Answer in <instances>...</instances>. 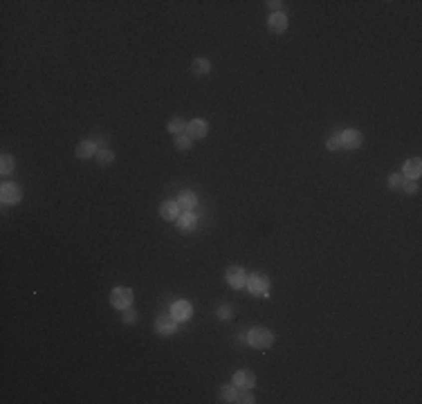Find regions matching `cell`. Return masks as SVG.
I'll list each match as a JSON object with an SVG mask.
<instances>
[{
  "label": "cell",
  "instance_id": "3",
  "mask_svg": "<svg viewBox=\"0 0 422 404\" xmlns=\"http://www.w3.org/2000/svg\"><path fill=\"white\" fill-rule=\"evenodd\" d=\"M247 290L254 296H267L269 294V278L263 274H251L247 278Z\"/></svg>",
  "mask_w": 422,
  "mask_h": 404
},
{
  "label": "cell",
  "instance_id": "14",
  "mask_svg": "<svg viewBox=\"0 0 422 404\" xmlns=\"http://www.w3.org/2000/svg\"><path fill=\"white\" fill-rule=\"evenodd\" d=\"M198 204V198H196V193L193 191H182L180 193V198H178V206H180V211H193V206Z\"/></svg>",
  "mask_w": 422,
  "mask_h": 404
},
{
  "label": "cell",
  "instance_id": "9",
  "mask_svg": "<svg viewBox=\"0 0 422 404\" xmlns=\"http://www.w3.org/2000/svg\"><path fill=\"white\" fill-rule=\"evenodd\" d=\"M187 133L191 139H202L209 133V124H207V119H191L187 124Z\"/></svg>",
  "mask_w": 422,
  "mask_h": 404
},
{
  "label": "cell",
  "instance_id": "4",
  "mask_svg": "<svg viewBox=\"0 0 422 404\" xmlns=\"http://www.w3.org/2000/svg\"><path fill=\"white\" fill-rule=\"evenodd\" d=\"M0 200H2L4 204H18V202L22 200L20 187L13 182H4L2 187H0Z\"/></svg>",
  "mask_w": 422,
  "mask_h": 404
},
{
  "label": "cell",
  "instance_id": "2",
  "mask_svg": "<svg viewBox=\"0 0 422 404\" xmlns=\"http://www.w3.org/2000/svg\"><path fill=\"white\" fill-rule=\"evenodd\" d=\"M110 303L117 310H128L133 303V290L130 287H115L110 292Z\"/></svg>",
  "mask_w": 422,
  "mask_h": 404
},
{
  "label": "cell",
  "instance_id": "1",
  "mask_svg": "<svg viewBox=\"0 0 422 404\" xmlns=\"http://www.w3.org/2000/svg\"><path fill=\"white\" fill-rule=\"evenodd\" d=\"M247 341H249V346H254V348L265 350V348H269V346L274 344V335H272V330L258 326V328H251V330H249Z\"/></svg>",
  "mask_w": 422,
  "mask_h": 404
},
{
  "label": "cell",
  "instance_id": "18",
  "mask_svg": "<svg viewBox=\"0 0 422 404\" xmlns=\"http://www.w3.org/2000/svg\"><path fill=\"white\" fill-rule=\"evenodd\" d=\"M191 142L193 139L189 137V133L175 135V148H180V151H189V148H191Z\"/></svg>",
  "mask_w": 422,
  "mask_h": 404
},
{
  "label": "cell",
  "instance_id": "11",
  "mask_svg": "<svg viewBox=\"0 0 422 404\" xmlns=\"http://www.w3.org/2000/svg\"><path fill=\"white\" fill-rule=\"evenodd\" d=\"M171 314H173L178 321H187V319H191L193 308L187 301H178V303H173V308H171Z\"/></svg>",
  "mask_w": 422,
  "mask_h": 404
},
{
  "label": "cell",
  "instance_id": "20",
  "mask_svg": "<svg viewBox=\"0 0 422 404\" xmlns=\"http://www.w3.org/2000/svg\"><path fill=\"white\" fill-rule=\"evenodd\" d=\"M233 400H236V386H222L220 389V402H233Z\"/></svg>",
  "mask_w": 422,
  "mask_h": 404
},
{
  "label": "cell",
  "instance_id": "29",
  "mask_svg": "<svg viewBox=\"0 0 422 404\" xmlns=\"http://www.w3.org/2000/svg\"><path fill=\"white\" fill-rule=\"evenodd\" d=\"M281 4H283V2H278V0H272V2H267V7H269V9H274V13H278Z\"/></svg>",
  "mask_w": 422,
  "mask_h": 404
},
{
  "label": "cell",
  "instance_id": "22",
  "mask_svg": "<svg viewBox=\"0 0 422 404\" xmlns=\"http://www.w3.org/2000/svg\"><path fill=\"white\" fill-rule=\"evenodd\" d=\"M233 402L251 404V402H254V395L249 393V389H240V393H236V400H233Z\"/></svg>",
  "mask_w": 422,
  "mask_h": 404
},
{
  "label": "cell",
  "instance_id": "10",
  "mask_svg": "<svg viewBox=\"0 0 422 404\" xmlns=\"http://www.w3.org/2000/svg\"><path fill=\"white\" fill-rule=\"evenodd\" d=\"M160 215H162V220H166V222H175L178 215H180L178 202H175V200H164V202H162V206H160Z\"/></svg>",
  "mask_w": 422,
  "mask_h": 404
},
{
  "label": "cell",
  "instance_id": "25",
  "mask_svg": "<svg viewBox=\"0 0 422 404\" xmlns=\"http://www.w3.org/2000/svg\"><path fill=\"white\" fill-rule=\"evenodd\" d=\"M402 182H404V178L400 173H391L389 175V187L391 189H402Z\"/></svg>",
  "mask_w": 422,
  "mask_h": 404
},
{
  "label": "cell",
  "instance_id": "26",
  "mask_svg": "<svg viewBox=\"0 0 422 404\" xmlns=\"http://www.w3.org/2000/svg\"><path fill=\"white\" fill-rule=\"evenodd\" d=\"M402 191L404 193H416L418 191L416 180H404V182H402Z\"/></svg>",
  "mask_w": 422,
  "mask_h": 404
},
{
  "label": "cell",
  "instance_id": "12",
  "mask_svg": "<svg viewBox=\"0 0 422 404\" xmlns=\"http://www.w3.org/2000/svg\"><path fill=\"white\" fill-rule=\"evenodd\" d=\"M267 25H269V29H272L274 34H283V31L287 29V16L283 11L272 13V16H269V20H267Z\"/></svg>",
  "mask_w": 422,
  "mask_h": 404
},
{
  "label": "cell",
  "instance_id": "8",
  "mask_svg": "<svg viewBox=\"0 0 422 404\" xmlns=\"http://www.w3.org/2000/svg\"><path fill=\"white\" fill-rule=\"evenodd\" d=\"M224 278H227V283L231 287H236V290H240V287L247 285V274L242 267H229L227 274H224Z\"/></svg>",
  "mask_w": 422,
  "mask_h": 404
},
{
  "label": "cell",
  "instance_id": "15",
  "mask_svg": "<svg viewBox=\"0 0 422 404\" xmlns=\"http://www.w3.org/2000/svg\"><path fill=\"white\" fill-rule=\"evenodd\" d=\"M97 155V146H94L90 139H83V142H79V146H76V157H81V160H88V157Z\"/></svg>",
  "mask_w": 422,
  "mask_h": 404
},
{
  "label": "cell",
  "instance_id": "19",
  "mask_svg": "<svg viewBox=\"0 0 422 404\" xmlns=\"http://www.w3.org/2000/svg\"><path fill=\"white\" fill-rule=\"evenodd\" d=\"M11 171H13V157L9 153H2V157H0V173L7 175Z\"/></svg>",
  "mask_w": 422,
  "mask_h": 404
},
{
  "label": "cell",
  "instance_id": "23",
  "mask_svg": "<svg viewBox=\"0 0 422 404\" xmlns=\"http://www.w3.org/2000/svg\"><path fill=\"white\" fill-rule=\"evenodd\" d=\"M193 224H196V218H193L191 211H187V213H184L182 218H180V227H182L184 231H187V229H191Z\"/></svg>",
  "mask_w": 422,
  "mask_h": 404
},
{
  "label": "cell",
  "instance_id": "21",
  "mask_svg": "<svg viewBox=\"0 0 422 404\" xmlns=\"http://www.w3.org/2000/svg\"><path fill=\"white\" fill-rule=\"evenodd\" d=\"M187 130V124H184V119H180V117H173V119L169 121V133L173 135H180Z\"/></svg>",
  "mask_w": 422,
  "mask_h": 404
},
{
  "label": "cell",
  "instance_id": "7",
  "mask_svg": "<svg viewBox=\"0 0 422 404\" xmlns=\"http://www.w3.org/2000/svg\"><path fill=\"white\" fill-rule=\"evenodd\" d=\"M236 389H254L256 386V375L251 371H236L231 377Z\"/></svg>",
  "mask_w": 422,
  "mask_h": 404
},
{
  "label": "cell",
  "instance_id": "28",
  "mask_svg": "<svg viewBox=\"0 0 422 404\" xmlns=\"http://www.w3.org/2000/svg\"><path fill=\"white\" fill-rule=\"evenodd\" d=\"M124 321H126V323H135V321H137V314L128 310V312H124Z\"/></svg>",
  "mask_w": 422,
  "mask_h": 404
},
{
  "label": "cell",
  "instance_id": "24",
  "mask_svg": "<svg viewBox=\"0 0 422 404\" xmlns=\"http://www.w3.org/2000/svg\"><path fill=\"white\" fill-rule=\"evenodd\" d=\"M326 146H328V151H339V148H344V146H341V137H339V135H330V137H328V142H326Z\"/></svg>",
  "mask_w": 422,
  "mask_h": 404
},
{
  "label": "cell",
  "instance_id": "17",
  "mask_svg": "<svg viewBox=\"0 0 422 404\" xmlns=\"http://www.w3.org/2000/svg\"><path fill=\"white\" fill-rule=\"evenodd\" d=\"M97 160L101 166H110L112 162H115V153H112L110 148H101V151H97Z\"/></svg>",
  "mask_w": 422,
  "mask_h": 404
},
{
  "label": "cell",
  "instance_id": "6",
  "mask_svg": "<svg viewBox=\"0 0 422 404\" xmlns=\"http://www.w3.org/2000/svg\"><path fill=\"white\" fill-rule=\"evenodd\" d=\"M339 137H341V146L348 148V151L359 148V146H362V142H364L362 133H359V130H355V128H346L344 133L339 135Z\"/></svg>",
  "mask_w": 422,
  "mask_h": 404
},
{
  "label": "cell",
  "instance_id": "27",
  "mask_svg": "<svg viewBox=\"0 0 422 404\" xmlns=\"http://www.w3.org/2000/svg\"><path fill=\"white\" fill-rule=\"evenodd\" d=\"M218 317L220 319H231L233 317L231 305H220V308H218Z\"/></svg>",
  "mask_w": 422,
  "mask_h": 404
},
{
  "label": "cell",
  "instance_id": "5",
  "mask_svg": "<svg viewBox=\"0 0 422 404\" xmlns=\"http://www.w3.org/2000/svg\"><path fill=\"white\" fill-rule=\"evenodd\" d=\"M155 332L162 337H171L178 332V319L173 317V314H164V317H157L155 319Z\"/></svg>",
  "mask_w": 422,
  "mask_h": 404
},
{
  "label": "cell",
  "instance_id": "16",
  "mask_svg": "<svg viewBox=\"0 0 422 404\" xmlns=\"http://www.w3.org/2000/svg\"><path fill=\"white\" fill-rule=\"evenodd\" d=\"M191 70H193V74L196 76H205L207 72H211V63L207 61V58H193V65H191Z\"/></svg>",
  "mask_w": 422,
  "mask_h": 404
},
{
  "label": "cell",
  "instance_id": "13",
  "mask_svg": "<svg viewBox=\"0 0 422 404\" xmlns=\"http://www.w3.org/2000/svg\"><path fill=\"white\" fill-rule=\"evenodd\" d=\"M404 175H407V180H418L422 175V162L418 160V157H413V160H407L404 162Z\"/></svg>",
  "mask_w": 422,
  "mask_h": 404
}]
</instances>
